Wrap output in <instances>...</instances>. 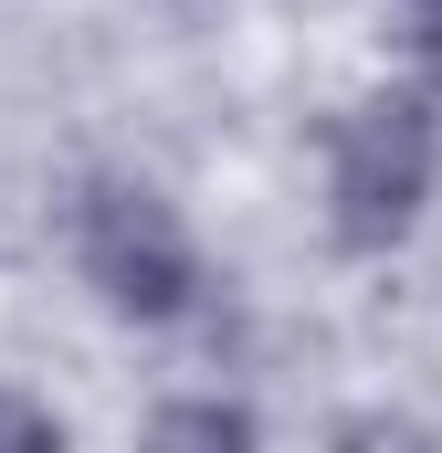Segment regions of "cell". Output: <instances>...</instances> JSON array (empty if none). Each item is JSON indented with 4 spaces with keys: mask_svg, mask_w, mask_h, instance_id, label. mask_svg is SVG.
I'll return each mask as SVG.
<instances>
[{
    "mask_svg": "<svg viewBox=\"0 0 442 453\" xmlns=\"http://www.w3.org/2000/svg\"><path fill=\"white\" fill-rule=\"evenodd\" d=\"M442 180V106L432 85H369L327 116L316 137V190H327V242L337 253H400Z\"/></svg>",
    "mask_w": 442,
    "mask_h": 453,
    "instance_id": "cell-1",
    "label": "cell"
},
{
    "mask_svg": "<svg viewBox=\"0 0 442 453\" xmlns=\"http://www.w3.org/2000/svg\"><path fill=\"white\" fill-rule=\"evenodd\" d=\"M64 242H74V274L95 285V306L126 327H190L211 306V264L179 222V201L137 169H85L64 201Z\"/></svg>",
    "mask_w": 442,
    "mask_h": 453,
    "instance_id": "cell-2",
    "label": "cell"
},
{
    "mask_svg": "<svg viewBox=\"0 0 442 453\" xmlns=\"http://www.w3.org/2000/svg\"><path fill=\"white\" fill-rule=\"evenodd\" d=\"M148 443H263V422L242 411V401H158L148 411Z\"/></svg>",
    "mask_w": 442,
    "mask_h": 453,
    "instance_id": "cell-3",
    "label": "cell"
},
{
    "mask_svg": "<svg viewBox=\"0 0 442 453\" xmlns=\"http://www.w3.org/2000/svg\"><path fill=\"white\" fill-rule=\"evenodd\" d=\"M0 443H64V422L32 411V401H0Z\"/></svg>",
    "mask_w": 442,
    "mask_h": 453,
    "instance_id": "cell-4",
    "label": "cell"
},
{
    "mask_svg": "<svg viewBox=\"0 0 442 453\" xmlns=\"http://www.w3.org/2000/svg\"><path fill=\"white\" fill-rule=\"evenodd\" d=\"M169 11H179V21H211V11H221V0H169Z\"/></svg>",
    "mask_w": 442,
    "mask_h": 453,
    "instance_id": "cell-5",
    "label": "cell"
},
{
    "mask_svg": "<svg viewBox=\"0 0 442 453\" xmlns=\"http://www.w3.org/2000/svg\"><path fill=\"white\" fill-rule=\"evenodd\" d=\"M411 11H432V0H411Z\"/></svg>",
    "mask_w": 442,
    "mask_h": 453,
    "instance_id": "cell-6",
    "label": "cell"
}]
</instances>
